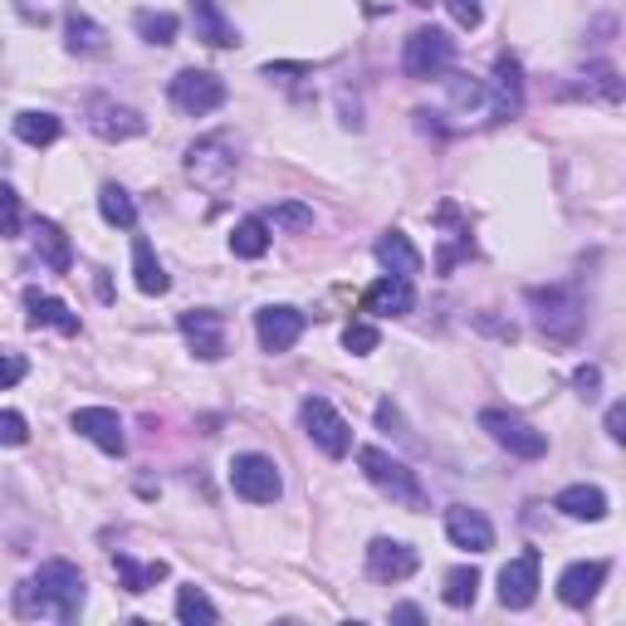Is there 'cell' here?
Segmentation results:
<instances>
[{"instance_id":"obj_1","label":"cell","mask_w":626,"mask_h":626,"mask_svg":"<svg viewBox=\"0 0 626 626\" xmlns=\"http://www.w3.org/2000/svg\"><path fill=\"white\" fill-rule=\"evenodd\" d=\"M84 597H89L84 573H79L69 558H50L16 587V617H25V622H79Z\"/></svg>"},{"instance_id":"obj_2","label":"cell","mask_w":626,"mask_h":626,"mask_svg":"<svg viewBox=\"0 0 626 626\" xmlns=\"http://www.w3.org/2000/svg\"><path fill=\"white\" fill-rule=\"evenodd\" d=\"M528 309H534V324L553 342H573L587 324V304L573 285H534L528 289Z\"/></svg>"},{"instance_id":"obj_3","label":"cell","mask_w":626,"mask_h":626,"mask_svg":"<svg viewBox=\"0 0 626 626\" xmlns=\"http://www.w3.org/2000/svg\"><path fill=\"white\" fill-rule=\"evenodd\" d=\"M358 465L362 475H368L382 494H392V504H407V510H427V490H421L417 470L407 465V460L387 455L382 445H362L358 451Z\"/></svg>"},{"instance_id":"obj_4","label":"cell","mask_w":626,"mask_h":626,"mask_svg":"<svg viewBox=\"0 0 626 626\" xmlns=\"http://www.w3.org/2000/svg\"><path fill=\"white\" fill-rule=\"evenodd\" d=\"M186 176L201 186V192H226V186L235 182V167H240V157H235V143L226 133H206V137H196L192 147H186Z\"/></svg>"},{"instance_id":"obj_5","label":"cell","mask_w":626,"mask_h":626,"mask_svg":"<svg viewBox=\"0 0 626 626\" xmlns=\"http://www.w3.org/2000/svg\"><path fill=\"white\" fill-rule=\"evenodd\" d=\"M451 64H455V40L435 25L411 30L407 44H401V69H407V79H445Z\"/></svg>"},{"instance_id":"obj_6","label":"cell","mask_w":626,"mask_h":626,"mask_svg":"<svg viewBox=\"0 0 626 626\" xmlns=\"http://www.w3.org/2000/svg\"><path fill=\"white\" fill-rule=\"evenodd\" d=\"M299 421H304V431H309V441L328 460H342L352 451V427L338 417V407L328 397H304L299 401Z\"/></svg>"},{"instance_id":"obj_7","label":"cell","mask_w":626,"mask_h":626,"mask_svg":"<svg viewBox=\"0 0 626 626\" xmlns=\"http://www.w3.org/2000/svg\"><path fill=\"white\" fill-rule=\"evenodd\" d=\"M230 490L240 494L245 504H275L285 494V480H279L275 460L259 455V451H245L230 460Z\"/></svg>"},{"instance_id":"obj_8","label":"cell","mask_w":626,"mask_h":626,"mask_svg":"<svg viewBox=\"0 0 626 626\" xmlns=\"http://www.w3.org/2000/svg\"><path fill=\"white\" fill-rule=\"evenodd\" d=\"M480 431H490V441L504 445V451L519 455V460H538L543 451H548V435L534 431L524 417H514V411H500V407H484V411H480Z\"/></svg>"},{"instance_id":"obj_9","label":"cell","mask_w":626,"mask_h":626,"mask_svg":"<svg viewBox=\"0 0 626 626\" xmlns=\"http://www.w3.org/2000/svg\"><path fill=\"white\" fill-rule=\"evenodd\" d=\"M172 103L182 109L186 117H206L226 103V79L211 74V69H182L172 79Z\"/></svg>"},{"instance_id":"obj_10","label":"cell","mask_w":626,"mask_h":626,"mask_svg":"<svg viewBox=\"0 0 626 626\" xmlns=\"http://www.w3.org/2000/svg\"><path fill=\"white\" fill-rule=\"evenodd\" d=\"M176 328H182L192 358H201V362L226 358V318H220L216 309H186L182 318H176Z\"/></svg>"},{"instance_id":"obj_11","label":"cell","mask_w":626,"mask_h":626,"mask_svg":"<svg viewBox=\"0 0 626 626\" xmlns=\"http://www.w3.org/2000/svg\"><path fill=\"white\" fill-rule=\"evenodd\" d=\"M538 548H524L519 558H510L500 568V602L510 612H524V607H534V597H538Z\"/></svg>"},{"instance_id":"obj_12","label":"cell","mask_w":626,"mask_h":626,"mask_svg":"<svg viewBox=\"0 0 626 626\" xmlns=\"http://www.w3.org/2000/svg\"><path fill=\"white\" fill-rule=\"evenodd\" d=\"M421 568V553L401 538H372L368 543V577L372 583H407Z\"/></svg>"},{"instance_id":"obj_13","label":"cell","mask_w":626,"mask_h":626,"mask_svg":"<svg viewBox=\"0 0 626 626\" xmlns=\"http://www.w3.org/2000/svg\"><path fill=\"white\" fill-rule=\"evenodd\" d=\"M304 333V314L299 309H289V304H265V309L255 314V338H259V348L265 352H289L294 342H299Z\"/></svg>"},{"instance_id":"obj_14","label":"cell","mask_w":626,"mask_h":626,"mask_svg":"<svg viewBox=\"0 0 626 626\" xmlns=\"http://www.w3.org/2000/svg\"><path fill=\"white\" fill-rule=\"evenodd\" d=\"M69 427H74L84 441H93L103 455H123L127 451V435H123V421H117L113 407H79L74 417H69Z\"/></svg>"},{"instance_id":"obj_15","label":"cell","mask_w":626,"mask_h":626,"mask_svg":"<svg viewBox=\"0 0 626 626\" xmlns=\"http://www.w3.org/2000/svg\"><path fill=\"white\" fill-rule=\"evenodd\" d=\"M607 573H612V563H607V558H583V563H568V568L558 573V597H563V607H587V602H593V597L602 593Z\"/></svg>"},{"instance_id":"obj_16","label":"cell","mask_w":626,"mask_h":626,"mask_svg":"<svg viewBox=\"0 0 626 626\" xmlns=\"http://www.w3.org/2000/svg\"><path fill=\"white\" fill-rule=\"evenodd\" d=\"M89 127L93 137H103V143H133V137L147 133V117L137 109H123V103H93L89 109Z\"/></svg>"},{"instance_id":"obj_17","label":"cell","mask_w":626,"mask_h":626,"mask_svg":"<svg viewBox=\"0 0 626 626\" xmlns=\"http://www.w3.org/2000/svg\"><path fill=\"white\" fill-rule=\"evenodd\" d=\"M445 534H451V543L465 553H490L494 548V524L480 510H470V504H451V510H445Z\"/></svg>"},{"instance_id":"obj_18","label":"cell","mask_w":626,"mask_h":626,"mask_svg":"<svg viewBox=\"0 0 626 626\" xmlns=\"http://www.w3.org/2000/svg\"><path fill=\"white\" fill-rule=\"evenodd\" d=\"M417 309V289L411 279H397V275H382L377 285H368L362 294V314H377V318H401Z\"/></svg>"},{"instance_id":"obj_19","label":"cell","mask_w":626,"mask_h":626,"mask_svg":"<svg viewBox=\"0 0 626 626\" xmlns=\"http://www.w3.org/2000/svg\"><path fill=\"white\" fill-rule=\"evenodd\" d=\"M490 103H494V117H514L519 109H524V69H519L514 54H500V59H494Z\"/></svg>"},{"instance_id":"obj_20","label":"cell","mask_w":626,"mask_h":626,"mask_svg":"<svg viewBox=\"0 0 626 626\" xmlns=\"http://www.w3.org/2000/svg\"><path fill=\"white\" fill-rule=\"evenodd\" d=\"M377 265L397 279H417L421 275V250L411 245L407 230H387V235H377Z\"/></svg>"},{"instance_id":"obj_21","label":"cell","mask_w":626,"mask_h":626,"mask_svg":"<svg viewBox=\"0 0 626 626\" xmlns=\"http://www.w3.org/2000/svg\"><path fill=\"white\" fill-rule=\"evenodd\" d=\"M553 510L563 519H583V524H597V519H607V494L597 490V484H568V490L553 494Z\"/></svg>"},{"instance_id":"obj_22","label":"cell","mask_w":626,"mask_h":626,"mask_svg":"<svg viewBox=\"0 0 626 626\" xmlns=\"http://www.w3.org/2000/svg\"><path fill=\"white\" fill-rule=\"evenodd\" d=\"M25 318H30V328H59V333L79 338V314H69V304H59L54 294L25 289Z\"/></svg>"},{"instance_id":"obj_23","label":"cell","mask_w":626,"mask_h":626,"mask_svg":"<svg viewBox=\"0 0 626 626\" xmlns=\"http://www.w3.org/2000/svg\"><path fill=\"white\" fill-rule=\"evenodd\" d=\"M113 573H117V587L123 593H133V597H143V593H152L157 583H167V563H137V558H127V553H113Z\"/></svg>"},{"instance_id":"obj_24","label":"cell","mask_w":626,"mask_h":626,"mask_svg":"<svg viewBox=\"0 0 626 626\" xmlns=\"http://www.w3.org/2000/svg\"><path fill=\"white\" fill-rule=\"evenodd\" d=\"M192 20H196V40H206L211 50H235V44H240V34L220 16L216 0H192Z\"/></svg>"},{"instance_id":"obj_25","label":"cell","mask_w":626,"mask_h":626,"mask_svg":"<svg viewBox=\"0 0 626 626\" xmlns=\"http://www.w3.org/2000/svg\"><path fill=\"white\" fill-rule=\"evenodd\" d=\"M133 279H137V289H143V294H152V299L172 289L167 269H162V259L152 255V245L143 240V235H133Z\"/></svg>"},{"instance_id":"obj_26","label":"cell","mask_w":626,"mask_h":626,"mask_svg":"<svg viewBox=\"0 0 626 626\" xmlns=\"http://www.w3.org/2000/svg\"><path fill=\"white\" fill-rule=\"evenodd\" d=\"M445 89H451V103L465 117H494L490 84H480V79H470V74H451V79H445Z\"/></svg>"},{"instance_id":"obj_27","label":"cell","mask_w":626,"mask_h":626,"mask_svg":"<svg viewBox=\"0 0 626 626\" xmlns=\"http://www.w3.org/2000/svg\"><path fill=\"white\" fill-rule=\"evenodd\" d=\"M34 250L40 259L54 269V275H69V265H74V250H69V235L54 226V220H34Z\"/></svg>"},{"instance_id":"obj_28","label":"cell","mask_w":626,"mask_h":626,"mask_svg":"<svg viewBox=\"0 0 626 626\" xmlns=\"http://www.w3.org/2000/svg\"><path fill=\"white\" fill-rule=\"evenodd\" d=\"M59 133H64V123H59L54 113H44V109L16 113V137L25 147H50V143H59Z\"/></svg>"},{"instance_id":"obj_29","label":"cell","mask_w":626,"mask_h":626,"mask_svg":"<svg viewBox=\"0 0 626 626\" xmlns=\"http://www.w3.org/2000/svg\"><path fill=\"white\" fill-rule=\"evenodd\" d=\"M64 44H69V54H103L109 50V30L74 10V16L64 20Z\"/></svg>"},{"instance_id":"obj_30","label":"cell","mask_w":626,"mask_h":626,"mask_svg":"<svg viewBox=\"0 0 626 626\" xmlns=\"http://www.w3.org/2000/svg\"><path fill=\"white\" fill-rule=\"evenodd\" d=\"M99 216L109 220L113 230H137V201L127 196L117 182H109V186L99 192Z\"/></svg>"},{"instance_id":"obj_31","label":"cell","mask_w":626,"mask_h":626,"mask_svg":"<svg viewBox=\"0 0 626 626\" xmlns=\"http://www.w3.org/2000/svg\"><path fill=\"white\" fill-rule=\"evenodd\" d=\"M265 250H269V220H265V216H245V220H235V230H230V255L259 259Z\"/></svg>"},{"instance_id":"obj_32","label":"cell","mask_w":626,"mask_h":626,"mask_svg":"<svg viewBox=\"0 0 626 626\" xmlns=\"http://www.w3.org/2000/svg\"><path fill=\"white\" fill-rule=\"evenodd\" d=\"M441 597H445V607H455V612L475 607V597H480V568H470V563H460V568H451V573H445Z\"/></svg>"},{"instance_id":"obj_33","label":"cell","mask_w":626,"mask_h":626,"mask_svg":"<svg viewBox=\"0 0 626 626\" xmlns=\"http://www.w3.org/2000/svg\"><path fill=\"white\" fill-rule=\"evenodd\" d=\"M176 622H186V626H216L220 612H216V602L201 593V587H176Z\"/></svg>"},{"instance_id":"obj_34","label":"cell","mask_w":626,"mask_h":626,"mask_svg":"<svg viewBox=\"0 0 626 626\" xmlns=\"http://www.w3.org/2000/svg\"><path fill=\"white\" fill-rule=\"evenodd\" d=\"M133 30L143 34L147 44H157V50H162V44H172V40H176L182 20H176L172 10H137V16H133Z\"/></svg>"},{"instance_id":"obj_35","label":"cell","mask_w":626,"mask_h":626,"mask_svg":"<svg viewBox=\"0 0 626 626\" xmlns=\"http://www.w3.org/2000/svg\"><path fill=\"white\" fill-rule=\"evenodd\" d=\"M583 89L597 93L602 103H622V74L612 64H587L583 69Z\"/></svg>"},{"instance_id":"obj_36","label":"cell","mask_w":626,"mask_h":626,"mask_svg":"<svg viewBox=\"0 0 626 626\" xmlns=\"http://www.w3.org/2000/svg\"><path fill=\"white\" fill-rule=\"evenodd\" d=\"M25 226V211H20V192L10 182H0V240H16Z\"/></svg>"},{"instance_id":"obj_37","label":"cell","mask_w":626,"mask_h":626,"mask_svg":"<svg viewBox=\"0 0 626 626\" xmlns=\"http://www.w3.org/2000/svg\"><path fill=\"white\" fill-rule=\"evenodd\" d=\"M377 342H382V333H377L372 324H348V328H342V348H348L352 358H368V352H377Z\"/></svg>"},{"instance_id":"obj_38","label":"cell","mask_w":626,"mask_h":626,"mask_svg":"<svg viewBox=\"0 0 626 626\" xmlns=\"http://www.w3.org/2000/svg\"><path fill=\"white\" fill-rule=\"evenodd\" d=\"M269 226H279V230H309L314 226V211L299 206V201H285V206H275Z\"/></svg>"},{"instance_id":"obj_39","label":"cell","mask_w":626,"mask_h":626,"mask_svg":"<svg viewBox=\"0 0 626 626\" xmlns=\"http://www.w3.org/2000/svg\"><path fill=\"white\" fill-rule=\"evenodd\" d=\"M445 10H451V20L460 30H480V20H484L480 0H445Z\"/></svg>"},{"instance_id":"obj_40","label":"cell","mask_w":626,"mask_h":626,"mask_svg":"<svg viewBox=\"0 0 626 626\" xmlns=\"http://www.w3.org/2000/svg\"><path fill=\"white\" fill-rule=\"evenodd\" d=\"M30 441V427L20 411H0V445H25Z\"/></svg>"},{"instance_id":"obj_41","label":"cell","mask_w":626,"mask_h":626,"mask_svg":"<svg viewBox=\"0 0 626 626\" xmlns=\"http://www.w3.org/2000/svg\"><path fill=\"white\" fill-rule=\"evenodd\" d=\"M25 372H30V362H25V358H16V352H0V387L25 382Z\"/></svg>"},{"instance_id":"obj_42","label":"cell","mask_w":626,"mask_h":626,"mask_svg":"<svg viewBox=\"0 0 626 626\" xmlns=\"http://www.w3.org/2000/svg\"><path fill=\"white\" fill-rule=\"evenodd\" d=\"M573 387H577V397H583V401H593L597 387H602V368H593V362H587V368H577L573 372Z\"/></svg>"},{"instance_id":"obj_43","label":"cell","mask_w":626,"mask_h":626,"mask_svg":"<svg viewBox=\"0 0 626 626\" xmlns=\"http://www.w3.org/2000/svg\"><path fill=\"white\" fill-rule=\"evenodd\" d=\"M607 435L612 441H626V401H612L607 407Z\"/></svg>"},{"instance_id":"obj_44","label":"cell","mask_w":626,"mask_h":626,"mask_svg":"<svg viewBox=\"0 0 626 626\" xmlns=\"http://www.w3.org/2000/svg\"><path fill=\"white\" fill-rule=\"evenodd\" d=\"M285 74H309V64H265V79H285Z\"/></svg>"},{"instance_id":"obj_45","label":"cell","mask_w":626,"mask_h":626,"mask_svg":"<svg viewBox=\"0 0 626 626\" xmlns=\"http://www.w3.org/2000/svg\"><path fill=\"white\" fill-rule=\"evenodd\" d=\"M392 622H421V607H411V602H401V607H392Z\"/></svg>"},{"instance_id":"obj_46","label":"cell","mask_w":626,"mask_h":626,"mask_svg":"<svg viewBox=\"0 0 626 626\" xmlns=\"http://www.w3.org/2000/svg\"><path fill=\"white\" fill-rule=\"evenodd\" d=\"M411 6H431V0H411Z\"/></svg>"}]
</instances>
